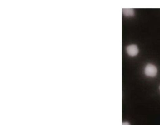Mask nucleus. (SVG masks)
Returning <instances> with one entry per match:
<instances>
[{"label":"nucleus","mask_w":160,"mask_h":125,"mask_svg":"<svg viewBox=\"0 0 160 125\" xmlns=\"http://www.w3.org/2000/svg\"><path fill=\"white\" fill-rule=\"evenodd\" d=\"M157 72V68L152 64H148L145 67V73L147 76L154 77L156 76Z\"/></svg>","instance_id":"f257e3e1"},{"label":"nucleus","mask_w":160,"mask_h":125,"mask_svg":"<svg viewBox=\"0 0 160 125\" xmlns=\"http://www.w3.org/2000/svg\"><path fill=\"white\" fill-rule=\"evenodd\" d=\"M127 53L131 56H135L138 54V49L136 45H131L126 48Z\"/></svg>","instance_id":"f03ea898"},{"label":"nucleus","mask_w":160,"mask_h":125,"mask_svg":"<svg viewBox=\"0 0 160 125\" xmlns=\"http://www.w3.org/2000/svg\"><path fill=\"white\" fill-rule=\"evenodd\" d=\"M122 12L124 16H132L134 15V11L133 9H130V8L123 9Z\"/></svg>","instance_id":"7ed1b4c3"},{"label":"nucleus","mask_w":160,"mask_h":125,"mask_svg":"<svg viewBox=\"0 0 160 125\" xmlns=\"http://www.w3.org/2000/svg\"><path fill=\"white\" fill-rule=\"evenodd\" d=\"M122 125H130V124L128 122H123Z\"/></svg>","instance_id":"20e7f679"},{"label":"nucleus","mask_w":160,"mask_h":125,"mask_svg":"<svg viewBox=\"0 0 160 125\" xmlns=\"http://www.w3.org/2000/svg\"></svg>","instance_id":"39448f33"}]
</instances>
